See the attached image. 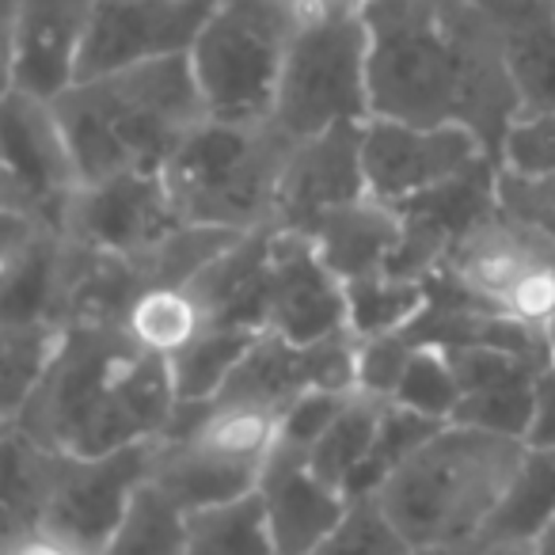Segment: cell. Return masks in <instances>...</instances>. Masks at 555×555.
<instances>
[{
	"mask_svg": "<svg viewBox=\"0 0 555 555\" xmlns=\"http://www.w3.org/2000/svg\"><path fill=\"white\" fill-rule=\"evenodd\" d=\"M217 0H95L77 80L194 50Z\"/></svg>",
	"mask_w": 555,
	"mask_h": 555,
	"instance_id": "cell-11",
	"label": "cell"
},
{
	"mask_svg": "<svg viewBox=\"0 0 555 555\" xmlns=\"http://www.w3.org/2000/svg\"><path fill=\"white\" fill-rule=\"evenodd\" d=\"M4 555H88L85 547H77L73 540L57 537L50 529H24V532H12L9 544H4Z\"/></svg>",
	"mask_w": 555,
	"mask_h": 555,
	"instance_id": "cell-36",
	"label": "cell"
},
{
	"mask_svg": "<svg viewBox=\"0 0 555 555\" xmlns=\"http://www.w3.org/2000/svg\"><path fill=\"white\" fill-rule=\"evenodd\" d=\"M85 183L126 171H164L209 118L191 54L77 80L54 100Z\"/></svg>",
	"mask_w": 555,
	"mask_h": 555,
	"instance_id": "cell-3",
	"label": "cell"
},
{
	"mask_svg": "<svg viewBox=\"0 0 555 555\" xmlns=\"http://www.w3.org/2000/svg\"><path fill=\"white\" fill-rule=\"evenodd\" d=\"M262 332L251 327H236V324H214L206 335L191 343L186 350H179L171 358V377H176V392L179 403H194V400H214L224 388V380L232 377L244 354L255 347Z\"/></svg>",
	"mask_w": 555,
	"mask_h": 555,
	"instance_id": "cell-26",
	"label": "cell"
},
{
	"mask_svg": "<svg viewBox=\"0 0 555 555\" xmlns=\"http://www.w3.org/2000/svg\"><path fill=\"white\" fill-rule=\"evenodd\" d=\"M408 552H415V547L388 521L377 494H358V499H350L343 521L309 555H408Z\"/></svg>",
	"mask_w": 555,
	"mask_h": 555,
	"instance_id": "cell-31",
	"label": "cell"
},
{
	"mask_svg": "<svg viewBox=\"0 0 555 555\" xmlns=\"http://www.w3.org/2000/svg\"><path fill=\"white\" fill-rule=\"evenodd\" d=\"M274 122L206 118L164 168V183L186 224L229 232L274 229L278 183L294 153Z\"/></svg>",
	"mask_w": 555,
	"mask_h": 555,
	"instance_id": "cell-5",
	"label": "cell"
},
{
	"mask_svg": "<svg viewBox=\"0 0 555 555\" xmlns=\"http://www.w3.org/2000/svg\"><path fill=\"white\" fill-rule=\"evenodd\" d=\"M385 403H388L385 396L362 392V388L350 392V400L343 403L335 423L327 426L324 438L312 446L309 464L317 468V476H324L327 483L339 487L343 494L350 491V483H354V476L362 472V464L370 461L380 415H385Z\"/></svg>",
	"mask_w": 555,
	"mask_h": 555,
	"instance_id": "cell-24",
	"label": "cell"
},
{
	"mask_svg": "<svg viewBox=\"0 0 555 555\" xmlns=\"http://www.w3.org/2000/svg\"><path fill=\"white\" fill-rule=\"evenodd\" d=\"M365 122H343L294 145L278 183L274 229L309 232L332 209L370 194L362 168Z\"/></svg>",
	"mask_w": 555,
	"mask_h": 555,
	"instance_id": "cell-16",
	"label": "cell"
},
{
	"mask_svg": "<svg viewBox=\"0 0 555 555\" xmlns=\"http://www.w3.org/2000/svg\"><path fill=\"white\" fill-rule=\"evenodd\" d=\"M499 24L517 115L555 111V0H479Z\"/></svg>",
	"mask_w": 555,
	"mask_h": 555,
	"instance_id": "cell-20",
	"label": "cell"
},
{
	"mask_svg": "<svg viewBox=\"0 0 555 555\" xmlns=\"http://www.w3.org/2000/svg\"><path fill=\"white\" fill-rule=\"evenodd\" d=\"M521 456V438L446 423L385 479L377 499L411 547L456 555L502 506Z\"/></svg>",
	"mask_w": 555,
	"mask_h": 555,
	"instance_id": "cell-4",
	"label": "cell"
},
{
	"mask_svg": "<svg viewBox=\"0 0 555 555\" xmlns=\"http://www.w3.org/2000/svg\"><path fill=\"white\" fill-rule=\"evenodd\" d=\"M555 521V446H525L517 476L479 540H537ZM476 544V540H472Z\"/></svg>",
	"mask_w": 555,
	"mask_h": 555,
	"instance_id": "cell-22",
	"label": "cell"
},
{
	"mask_svg": "<svg viewBox=\"0 0 555 555\" xmlns=\"http://www.w3.org/2000/svg\"><path fill=\"white\" fill-rule=\"evenodd\" d=\"M183 224L164 171H126L80 186L65 217V236L103 255H141Z\"/></svg>",
	"mask_w": 555,
	"mask_h": 555,
	"instance_id": "cell-13",
	"label": "cell"
},
{
	"mask_svg": "<svg viewBox=\"0 0 555 555\" xmlns=\"http://www.w3.org/2000/svg\"><path fill=\"white\" fill-rule=\"evenodd\" d=\"M408 555H453V552H434V547H415V552H408Z\"/></svg>",
	"mask_w": 555,
	"mask_h": 555,
	"instance_id": "cell-40",
	"label": "cell"
},
{
	"mask_svg": "<svg viewBox=\"0 0 555 555\" xmlns=\"http://www.w3.org/2000/svg\"><path fill=\"white\" fill-rule=\"evenodd\" d=\"M430 305L426 278H408L385 270V274L354 278L347 282V327L354 339H380L411 327Z\"/></svg>",
	"mask_w": 555,
	"mask_h": 555,
	"instance_id": "cell-23",
	"label": "cell"
},
{
	"mask_svg": "<svg viewBox=\"0 0 555 555\" xmlns=\"http://www.w3.org/2000/svg\"><path fill=\"white\" fill-rule=\"evenodd\" d=\"M370 111V27L362 12L309 20L294 31L278 77L270 122L289 141L317 138Z\"/></svg>",
	"mask_w": 555,
	"mask_h": 555,
	"instance_id": "cell-7",
	"label": "cell"
},
{
	"mask_svg": "<svg viewBox=\"0 0 555 555\" xmlns=\"http://www.w3.org/2000/svg\"><path fill=\"white\" fill-rule=\"evenodd\" d=\"M255 494H259L270 537L282 555H309L343 521L350 506L339 487L317 476L309 456L286 453V449L270 453Z\"/></svg>",
	"mask_w": 555,
	"mask_h": 555,
	"instance_id": "cell-17",
	"label": "cell"
},
{
	"mask_svg": "<svg viewBox=\"0 0 555 555\" xmlns=\"http://www.w3.org/2000/svg\"><path fill=\"white\" fill-rule=\"evenodd\" d=\"M309 240L343 282H354V278L385 274L396 267L403 244V217L388 202L362 194L320 217L309 229Z\"/></svg>",
	"mask_w": 555,
	"mask_h": 555,
	"instance_id": "cell-19",
	"label": "cell"
},
{
	"mask_svg": "<svg viewBox=\"0 0 555 555\" xmlns=\"http://www.w3.org/2000/svg\"><path fill=\"white\" fill-rule=\"evenodd\" d=\"M552 354H555V327H552Z\"/></svg>",
	"mask_w": 555,
	"mask_h": 555,
	"instance_id": "cell-41",
	"label": "cell"
},
{
	"mask_svg": "<svg viewBox=\"0 0 555 555\" xmlns=\"http://www.w3.org/2000/svg\"><path fill=\"white\" fill-rule=\"evenodd\" d=\"M156 441L160 438L100 456H73L50 449L35 525L73 540L88 555H100L122 517L130 514L138 491L153 479Z\"/></svg>",
	"mask_w": 555,
	"mask_h": 555,
	"instance_id": "cell-8",
	"label": "cell"
},
{
	"mask_svg": "<svg viewBox=\"0 0 555 555\" xmlns=\"http://www.w3.org/2000/svg\"><path fill=\"white\" fill-rule=\"evenodd\" d=\"M179 408L168 358L145 350L126 324H69L42 385L4 423L73 456H100L153 441Z\"/></svg>",
	"mask_w": 555,
	"mask_h": 555,
	"instance_id": "cell-2",
	"label": "cell"
},
{
	"mask_svg": "<svg viewBox=\"0 0 555 555\" xmlns=\"http://www.w3.org/2000/svg\"><path fill=\"white\" fill-rule=\"evenodd\" d=\"M267 332L301 347L350 332L347 282L320 259L309 232L274 229L270 236Z\"/></svg>",
	"mask_w": 555,
	"mask_h": 555,
	"instance_id": "cell-14",
	"label": "cell"
},
{
	"mask_svg": "<svg viewBox=\"0 0 555 555\" xmlns=\"http://www.w3.org/2000/svg\"><path fill=\"white\" fill-rule=\"evenodd\" d=\"M122 324L141 347L171 362L179 350H186L198 335H206L209 327H214V317H209L206 301L198 297L194 282H183V286L145 289V294L130 305Z\"/></svg>",
	"mask_w": 555,
	"mask_h": 555,
	"instance_id": "cell-21",
	"label": "cell"
},
{
	"mask_svg": "<svg viewBox=\"0 0 555 555\" xmlns=\"http://www.w3.org/2000/svg\"><path fill=\"white\" fill-rule=\"evenodd\" d=\"M65 343V324H4V423L20 415Z\"/></svg>",
	"mask_w": 555,
	"mask_h": 555,
	"instance_id": "cell-28",
	"label": "cell"
},
{
	"mask_svg": "<svg viewBox=\"0 0 555 555\" xmlns=\"http://www.w3.org/2000/svg\"><path fill=\"white\" fill-rule=\"evenodd\" d=\"M525 446H555V358L537 373L532 418H529V430H525Z\"/></svg>",
	"mask_w": 555,
	"mask_h": 555,
	"instance_id": "cell-35",
	"label": "cell"
},
{
	"mask_svg": "<svg viewBox=\"0 0 555 555\" xmlns=\"http://www.w3.org/2000/svg\"><path fill=\"white\" fill-rule=\"evenodd\" d=\"M555 255V244L532 224L509 217L506 209L494 206L483 214L453 247H449L446 262L434 274L449 278L461 294L472 301L487 305L494 312H506L514 305L517 289L525 286V278Z\"/></svg>",
	"mask_w": 555,
	"mask_h": 555,
	"instance_id": "cell-15",
	"label": "cell"
},
{
	"mask_svg": "<svg viewBox=\"0 0 555 555\" xmlns=\"http://www.w3.org/2000/svg\"><path fill=\"white\" fill-rule=\"evenodd\" d=\"M537 555H555V521L537 537Z\"/></svg>",
	"mask_w": 555,
	"mask_h": 555,
	"instance_id": "cell-39",
	"label": "cell"
},
{
	"mask_svg": "<svg viewBox=\"0 0 555 555\" xmlns=\"http://www.w3.org/2000/svg\"><path fill=\"white\" fill-rule=\"evenodd\" d=\"M499 209L540 229L555 244V176H521L499 168Z\"/></svg>",
	"mask_w": 555,
	"mask_h": 555,
	"instance_id": "cell-34",
	"label": "cell"
},
{
	"mask_svg": "<svg viewBox=\"0 0 555 555\" xmlns=\"http://www.w3.org/2000/svg\"><path fill=\"white\" fill-rule=\"evenodd\" d=\"M186 555H282L259 494L186 514Z\"/></svg>",
	"mask_w": 555,
	"mask_h": 555,
	"instance_id": "cell-25",
	"label": "cell"
},
{
	"mask_svg": "<svg viewBox=\"0 0 555 555\" xmlns=\"http://www.w3.org/2000/svg\"><path fill=\"white\" fill-rule=\"evenodd\" d=\"M461 373V408L453 423L483 426L509 438H521L532 418V388L540 362L502 347H449Z\"/></svg>",
	"mask_w": 555,
	"mask_h": 555,
	"instance_id": "cell-18",
	"label": "cell"
},
{
	"mask_svg": "<svg viewBox=\"0 0 555 555\" xmlns=\"http://www.w3.org/2000/svg\"><path fill=\"white\" fill-rule=\"evenodd\" d=\"M499 168L521 171V176H555V111L514 118L502 141Z\"/></svg>",
	"mask_w": 555,
	"mask_h": 555,
	"instance_id": "cell-33",
	"label": "cell"
},
{
	"mask_svg": "<svg viewBox=\"0 0 555 555\" xmlns=\"http://www.w3.org/2000/svg\"><path fill=\"white\" fill-rule=\"evenodd\" d=\"M483 160H494V156L468 126H415L396 122V118H365V186L373 198L388 202V206H403Z\"/></svg>",
	"mask_w": 555,
	"mask_h": 555,
	"instance_id": "cell-10",
	"label": "cell"
},
{
	"mask_svg": "<svg viewBox=\"0 0 555 555\" xmlns=\"http://www.w3.org/2000/svg\"><path fill=\"white\" fill-rule=\"evenodd\" d=\"M347 400H350V392H327V388H312V392L297 396V400L282 411L274 449L309 456L312 446L324 438V430L335 423V415H339Z\"/></svg>",
	"mask_w": 555,
	"mask_h": 555,
	"instance_id": "cell-32",
	"label": "cell"
},
{
	"mask_svg": "<svg viewBox=\"0 0 555 555\" xmlns=\"http://www.w3.org/2000/svg\"><path fill=\"white\" fill-rule=\"evenodd\" d=\"M370 118L468 126L502 160L517 118L499 24L479 0H370Z\"/></svg>",
	"mask_w": 555,
	"mask_h": 555,
	"instance_id": "cell-1",
	"label": "cell"
},
{
	"mask_svg": "<svg viewBox=\"0 0 555 555\" xmlns=\"http://www.w3.org/2000/svg\"><path fill=\"white\" fill-rule=\"evenodd\" d=\"M456 555H537V540H476Z\"/></svg>",
	"mask_w": 555,
	"mask_h": 555,
	"instance_id": "cell-38",
	"label": "cell"
},
{
	"mask_svg": "<svg viewBox=\"0 0 555 555\" xmlns=\"http://www.w3.org/2000/svg\"><path fill=\"white\" fill-rule=\"evenodd\" d=\"M441 426H446V423L423 415V411L403 408V403L388 400L385 415H380L377 441H373L370 461L362 464V472H358L354 483H350V491H347L350 499H358V494H377L380 487H385V479L392 476V472L400 468V464L408 461L415 449H423L426 441L441 430Z\"/></svg>",
	"mask_w": 555,
	"mask_h": 555,
	"instance_id": "cell-29",
	"label": "cell"
},
{
	"mask_svg": "<svg viewBox=\"0 0 555 555\" xmlns=\"http://www.w3.org/2000/svg\"><path fill=\"white\" fill-rule=\"evenodd\" d=\"M297 16L282 0H217L191 50L202 103L217 122H267Z\"/></svg>",
	"mask_w": 555,
	"mask_h": 555,
	"instance_id": "cell-6",
	"label": "cell"
},
{
	"mask_svg": "<svg viewBox=\"0 0 555 555\" xmlns=\"http://www.w3.org/2000/svg\"><path fill=\"white\" fill-rule=\"evenodd\" d=\"M289 12L297 16V24H309V20L339 16V12H362L370 0H282Z\"/></svg>",
	"mask_w": 555,
	"mask_h": 555,
	"instance_id": "cell-37",
	"label": "cell"
},
{
	"mask_svg": "<svg viewBox=\"0 0 555 555\" xmlns=\"http://www.w3.org/2000/svg\"><path fill=\"white\" fill-rule=\"evenodd\" d=\"M95 0H4V88L54 103L77 85Z\"/></svg>",
	"mask_w": 555,
	"mask_h": 555,
	"instance_id": "cell-12",
	"label": "cell"
},
{
	"mask_svg": "<svg viewBox=\"0 0 555 555\" xmlns=\"http://www.w3.org/2000/svg\"><path fill=\"white\" fill-rule=\"evenodd\" d=\"M100 555H186V509L149 479Z\"/></svg>",
	"mask_w": 555,
	"mask_h": 555,
	"instance_id": "cell-27",
	"label": "cell"
},
{
	"mask_svg": "<svg viewBox=\"0 0 555 555\" xmlns=\"http://www.w3.org/2000/svg\"><path fill=\"white\" fill-rule=\"evenodd\" d=\"M392 400L423 411L438 423H453L456 408H461V373H456L453 350L441 343H418Z\"/></svg>",
	"mask_w": 555,
	"mask_h": 555,
	"instance_id": "cell-30",
	"label": "cell"
},
{
	"mask_svg": "<svg viewBox=\"0 0 555 555\" xmlns=\"http://www.w3.org/2000/svg\"><path fill=\"white\" fill-rule=\"evenodd\" d=\"M0 130H4L0 214H16L42 229L65 232V217L85 186V176L54 103L4 88Z\"/></svg>",
	"mask_w": 555,
	"mask_h": 555,
	"instance_id": "cell-9",
	"label": "cell"
}]
</instances>
